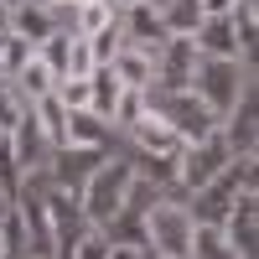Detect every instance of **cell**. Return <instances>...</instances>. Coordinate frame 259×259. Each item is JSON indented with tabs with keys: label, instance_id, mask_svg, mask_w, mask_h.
<instances>
[{
	"label": "cell",
	"instance_id": "3957f363",
	"mask_svg": "<svg viewBox=\"0 0 259 259\" xmlns=\"http://www.w3.org/2000/svg\"><path fill=\"white\" fill-rule=\"evenodd\" d=\"M130 177H135V166L130 161H104L89 182H83V192H78V207H83V218H89L94 228H104L119 212V202H124V187H130Z\"/></svg>",
	"mask_w": 259,
	"mask_h": 259
},
{
	"label": "cell",
	"instance_id": "d4e9b609",
	"mask_svg": "<svg viewBox=\"0 0 259 259\" xmlns=\"http://www.w3.org/2000/svg\"><path fill=\"white\" fill-rule=\"evenodd\" d=\"M31 57H36V47H31L26 36H16V31H0V73H6V78H16V73L26 68Z\"/></svg>",
	"mask_w": 259,
	"mask_h": 259
},
{
	"label": "cell",
	"instance_id": "4fadbf2b",
	"mask_svg": "<svg viewBox=\"0 0 259 259\" xmlns=\"http://www.w3.org/2000/svg\"><path fill=\"white\" fill-rule=\"evenodd\" d=\"M130 135H135V145L150 150V156H182V135H177L156 109H145L135 124H130Z\"/></svg>",
	"mask_w": 259,
	"mask_h": 259
},
{
	"label": "cell",
	"instance_id": "5bb4252c",
	"mask_svg": "<svg viewBox=\"0 0 259 259\" xmlns=\"http://www.w3.org/2000/svg\"><path fill=\"white\" fill-rule=\"evenodd\" d=\"M6 31H16V36H26L31 47H41V41L57 31V11L41 6V0H26V6L11 11V26H6Z\"/></svg>",
	"mask_w": 259,
	"mask_h": 259
},
{
	"label": "cell",
	"instance_id": "cb8c5ba5",
	"mask_svg": "<svg viewBox=\"0 0 259 259\" xmlns=\"http://www.w3.org/2000/svg\"><path fill=\"white\" fill-rule=\"evenodd\" d=\"M233 21V36H239V57L254 52V41H259V11H254V0H239V6L228 11Z\"/></svg>",
	"mask_w": 259,
	"mask_h": 259
},
{
	"label": "cell",
	"instance_id": "6da1fadb",
	"mask_svg": "<svg viewBox=\"0 0 259 259\" xmlns=\"http://www.w3.org/2000/svg\"><path fill=\"white\" fill-rule=\"evenodd\" d=\"M145 109H156L171 130L182 135V145H197V140H207V135H218V114L207 109V104L197 99V94H161V89H145Z\"/></svg>",
	"mask_w": 259,
	"mask_h": 259
},
{
	"label": "cell",
	"instance_id": "ac0fdd59",
	"mask_svg": "<svg viewBox=\"0 0 259 259\" xmlns=\"http://www.w3.org/2000/svg\"><path fill=\"white\" fill-rule=\"evenodd\" d=\"M161 26H166V36H192L202 26V0H161Z\"/></svg>",
	"mask_w": 259,
	"mask_h": 259
},
{
	"label": "cell",
	"instance_id": "83f0119b",
	"mask_svg": "<svg viewBox=\"0 0 259 259\" xmlns=\"http://www.w3.org/2000/svg\"><path fill=\"white\" fill-rule=\"evenodd\" d=\"M26 104H31V99L21 94L16 83H11V78H0V130H6V135L16 130V119L26 114Z\"/></svg>",
	"mask_w": 259,
	"mask_h": 259
},
{
	"label": "cell",
	"instance_id": "7c38bea8",
	"mask_svg": "<svg viewBox=\"0 0 259 259\" xmlns=\"http://www.w3.org/2000/svg\"><path fill=\"white\" fill-rule=\"evenodd\" d=\"M119 36L130 41V47H145V52H156L161 41H166V26H161V11H156V0H135V6H124V11H119Z\"/></svg>",
	"mask_w": 259,
	"mask_h": 259
},
{
	"label": "cell",
	"instance_id": "8d00e7d4",
	"mask_svg": "<svg viewBox=\"0 0 259 259\" xmlns=\"http://www.w3.org/2000/svg\"><path fill=\"white\" fill-rule=\"evenodd\" d=\"M0 135H6V130H0Z\"/></svg>",
	"mask_w": 259,
	"mask_h": 259
},
{
	"label": "cell",
	"instance_id": "30bf717a",
	"mask_svg": "<svg viewBox=\"0 0 259 259\" xmlns=\"http://www.w3.org/2000/svg\"><path fill=\"white\" fill-rule=\"evenodd\" d=\"M218 135L228 145V156H254V145H259V99H254V89L239 94V104L223 114Z\"/></svg>",
	"mask_w": 259,
	"mask_h": 259
},
{
	"label": "cell",
	"instance_id": "7402d4cb",
	"mask_svg": "<svg viewBox=\"0 0 259 259\" xmlns=\"http://www.w3.org/2000/svg\"><path fill=\"white\" fill-rule=\"evenodd\" d=\"M0 259H26V223H21L16 202L0 212Z\"/></svg>",
	"mask_w": 259,
	"mask_h": 259
},
{
	"label": "cell",
	"instance_id": "8fae6325",
	"mask_svg": "<svg viewBox=\"0 0 259 259\" xmlns=\"http://www.w3.org/2000/svg\"><path fill=\"white\" fill-rule=\"evenodd\" d=\"M233 197H239V182H233V171L223 166L207 187H197V192L187 197V212H192V223H212V228H218V223L228 218Z\"/></svg>",
	"mask_w": 259,
	"mask_h": 259
},
{
	"label": "cell",
	"instance_id": "277c9868",
	"mask_svg": "<svg viewBox=\"0 0 259 259\" xmlns=\"http://www.w3.org/2000/svg\"><path fill=\"white\" fill-rule=\"evenodd\" d=\"M192 212H187V202H177V197H161L156 207L145 212V233H150V254H166V259H187V249H192Z\"/></svg>",
	"mask_w": 259,
	"mask_h": 259
},
{
	"label": "cell",
	"instance_id": "ffe728a7",
	"mask_svg": "<svg viewBox=\"0 0 259 259\" xmlns=\"http://www.w3.org/2000/svg\"><path fill=\"white\" fill-rule=\"evenodd\" d=\"M31 109H36V119H41V135H47V145H52V150H57V145H68V109L57 104V94L36 99Z\"/></svg>",
	"mask_w": 259,
	"mask_h": 259
},
{
	"label": "cell",
	"instance_id": "4316f807",
	"mask_svg": "<svg viewBox=\"0 0 259 259\" xmlns=\"http://www.w3.org/2000/svg\"><path fill=\"white\" fill-rule=\"evenodd\" d=\"M166 197V187H156V182H150V177H130V187H124V212H150V207H156Z\"/></svg>",
	"mask_w": 259,
	"mask_h": 259
},
{
	"label": "cell",
	"instance_id": "f546056e",
	"mask_svg": "<svg viewBox=\"0 0 259 259\" xmlns=\"http://www.w3.org/2000/svg\"><path fill=\"white\" fill-rule=\"evenodd\" d=\"M109 254H114V244L104 239V228H89L78 239V249H73V259H109Z\"/></svg>",
	"mask_w": 259,
	"mask_h": 259
},
{
	"label": "cell",
	"instance_id": "9c48e42d",
	"mask_svg": "<svg viewBox=\"0 0 259 259\" xmlns=\"http://www.w3.org/2000/svg\"><path fill=\"white\" fill-rule=\"evenodd\" d=\"M21 223H26V259H52V244H57V228H52V212L41 202V187H21Z\"/></svg>",
	"mask_w": 259,
	"mask_h": 259
},
{
	"label": "cell",
	"instance_id": "d6986e66",
	"mask_svg": "<svg viewBox=\"0 0 259 259\" xmlns=\"http://www.w3.org/2000/svg\"><path fill=\"white\" fill-rule=\"evenodd\" d=\"M114 21V6L109 0H83V6H73V16H68V31L73 36H94V31H104Z\"/></svg>",
	"mask_w": 259,
	"mask_h": 259
},
{
	"label": "cell",
	"instance_id": "7a4b0ae2",
	"mask_svg": "<svg viewBox=\"0 0 259 259\" xmlns=\"http://www.w3.org/2000/svg\"><path fill=\"white\" fill-rule=\"evenodd\" d=\"M244 89H249V83L239 73V57H197V68H192V94H197L218 119L239 104Z\"/></svg>",
	"mask_w": 259,
	"mask_h": 259
},
{
	"label": "cell",
	"instance_id": "f1b7e54d",
	"mask_svg": "<svg viewBox=\"0 0 259 259\" xmlns=\"http://www.w3.org/2000/svg\"><path fill=\"white\" fill-rule=\"evenodd\" d=\"M145 114V89H119V99H114V109H109V124H119V130H130Z\"/></svg>",
	"mask_w": 259,
	"mask_h": 259
},
{
	"label": "cell",
	"instance_id": "1f68e13d",
	"mask_svg": "<svg viewBox=\"0 0 259 259\" xmlns=\"http://www.w3.org/2000/svg\"><path fill=\"white\" fill-rule=\"evenodd\" d=\"M239 0H202V16H228Z\"/></svg>",
	"mask_w": 259,
	"mask_h": 259
},
{
	"label": "cell",
	"instance_id": "836d02e7",
	"mask_svg": "<svg viewBox=\"0 0 259 259\" xmlns=\"http://www.w3.org/2000/svg\"><path fill=\"white\" fill-rule=\"evenodd\" d=\"M0 6H6V11H16V6H26V0H0Z\"/></svg>",
	"mask_w": 259,
	"mask_h": 259
},
{
	"label": "cell",
	"instance_id": "44dd1931",
	"mask_svg": "<svg viewBox=\"0 0 259 259\" xmlns=\"http://www.w3.org/2000/svg\"><path fill=\"white\" fill-rule=\"evenodd\" d=\"M187 259H239V254L228 249L223 228H212V223H197V228H192V249H187Z\"/></svg>",
	"mask_w": 259,
	"mask_h": 259
},
{
	"label": "cell",
	"instance_id": "484cf974",
	"mask_svg": "<svg viewBox=\"0 0 259 259\" xmlns=\"http://www.w3.org/2000/svg\"><path fill=\"white\" fill-rule=\"evenodd\" d=\"M130 166H135V177H150L156 187H177V156H150V150H140V156H130Z\"/></svg>",
	"mask_w": 259,
	"mask_h": 259
},
{
	"label": "cell",
	"instance_id": "e575fe53",
	"mask_svg": "<svg viewBox=\"0 0 259 259\" xmlns=\"http://www.w3.org/2000/svg\"><path fill=\"white\" fill-rule=\"evenodd\" d=\"M109 6H114V11H124V6H135V0H109Z\"/></svg>",
	"mask_w": 259,
	"mask_h": 259
},
{
	"label": "cell",
	"instance_id": "52a82bcc",
	"mask_svg": "<svg viewBox=\"0 0 259 259\" xmlns=\"http://www.w3.org/2000/svg\"><path fill=\"white\" fill-rule=\"evenodd\" d=\"M109 161L104 150H94V145H57L52 156H47V187H62V192H83V182L94 177V171Z\"/></svg>",
	"mask_w": 259,
	"mask_h": 259
},
{
	"label": "cell",
	"instance_id": "d6a6232c",
	"mask_svg": "<svg viewBox=\"0 0 259 259\" xmlns=\"http://www.w3.org/2000/svg\"><path fill=\"white\" fill-rule=\"evenodd\" d=\"M6 26H11V11H6V6H0V31H6Z\"/></svg>",
	"mask_w": 259,
	"mask_h": 259
},
{
	"label": "cell",
	"instance_id": "603a6c76",
	"mask_svg": "<svg viewBox=\"0 0 259 259\" xmlns=\"http://www.w3.org/2000/svg\"><path fill=\"white\" fill-rule=\"evenodd\" d=\"M11 83H16V89L26 94L31 104H36V99H47V94L57 89V78H52V68H47V62H41V57H31V62H26V68H21V73H16Z\"/></svg>",
	"mask_w": 259,
	"mask_h": 259
},
{
	"label": "cell",
	"instance_id": "d590c367",
	"mask_svg": "<svg viewBox=\"0 0 259 259\" xmlns=\"http://www.w3.org/2000/svg\"><path fill=\"white\" fill-rule=\"evenodd\" d=\"M6 207H11V197H6V192H0V212H6Z\"/></svg>",
	"mask_w": 259,
	"mask_h": 259
},
{
	"label": "cell",
	"instance_id": "ba28073f",
	"mask_svg": "<svg viewBox=\"0 0 259 259\" xmlns=\"http://www.w3.org/2000/svg\"><path fill=\"white\" fill-rule=\"evenodd\" d=\"M218 228H223L228 249L239 259H259V192H239L233 207H228V218Z\"/></svg>",
	"mask_w": 259,
	"mask_h": 259
},
{
	"label": "cell",
	"instance_id": "9a60e30c",
	"mask_svg": "<svg viewBox=\"0 0 259 259\" xmlns=\"http://www.w3.org/2000/svg\"><path fill=\"white\" fill-rule=\"evenodd\" d=\"M114 78L124 83V89H150V78H156V52H145V47H130V41H119V52H114Z\"/></svg>",
	"mask_w": 259,
	"mask_h": 259
},
{
	"label": "cell",
	"instance_id": "8992f818",
	"mask_svg": "<svg viewBox=\"0 0 259 259\" xmlns=\"http://www.w3.org/2000/svg\"><path fill=\"white\" fill-rule=\"evenodd\" d=\"M197 41L192 36H166L156 47V78H150V89L161 94H187L192 89V68H197Z\"/></svg>",
	"mask_w": 259,
	"mask_h": 259
},
{
	"label": "cell",
	"instance_id": "e0dca14e",
	"mask_svg": "<svg viewBox=\"0 0 259 259\" xmlns=\"http://www.w3.org/2000/svg\"><path fill=\"white\" fill-rule=\"evenodd\" d=\"M109 135H114V124L104 119V114H94V109H68V145H94V150H104Z\"/></svg>",
	"mask_w": 259,
	"mask_h": 259
},
{
	"label": "cell",
	"instance_id": "4dcf8cb0",
	"mask_svg": "<svg viewBox=\"0 0 259 259\" xmlns=\"http://www.w3.org/2000/svg\"><path fill=\"white\" fill-rule=\"evenodd\" d=\"M94 68H99V62H94V52H89V41L73 36V47H68V78H89Z\"/></svg>",
	"mask_w": 259,
	"mask_h": 259
},
{
	"label": "cell",
	"instance_id": "5b68a950",
	"mask_svg": "<svg viewBox=\"0 0 259 259\" xmlns=\"http://www.w3.org/2000/svg\"><path fill=\"white\" fill-rule=\"evenodd\" d=\"M228 161H233V156H228L223 135H207V140H197V145H182V156H177V187L192 197V192L207 187Z\"/></svg>",
	"mask_w": 259,
	"mask_h": 259
},
{
	"label": "cell",
	"instance_id": "2e32d148",
	"mask_svg": "<svg viewBox=\"0 0 259 259\" xmlns=\"http://www.w3.org/2000/svg\"><path fill=\"white\" fill-rule=\"evenodd\" d=\"M202 57H239V36H233V21L228 16H202V26L192 31Z\"/></svg>",
	"mask_w": 259,
	"mask_h": 259
}]
</instances>
